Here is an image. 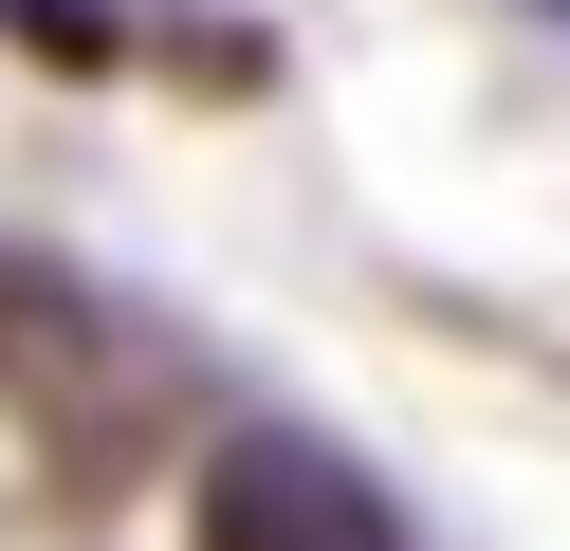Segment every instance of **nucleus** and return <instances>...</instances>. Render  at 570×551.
I'll return each instance as SVG.
<instances>
[{
  "mask_svg": "<svg viewBox=\"0 0 570 551\" xmlns=\"http://www.w3.org/2000/svg\"><path fill=\"white\" fill-rule=\"evenodd\" d=\"M185 533H203V551H405V514H386V478L350 460V441H313V423H239V441H203Z\"/></svg>",
  "mask_w": 570,
  "mask_h": 551,
  "instance_id": "1",
  "label": "nucleus"
}]
</instances>
